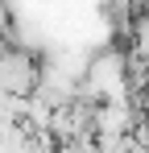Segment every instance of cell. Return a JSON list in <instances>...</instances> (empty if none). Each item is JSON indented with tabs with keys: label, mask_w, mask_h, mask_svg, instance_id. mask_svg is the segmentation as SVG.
Here are the masks:
<instances>
[{
	"label": "cell",
	"mask_w": 149,
	"mask_h": 153,
	"mask_svg": "<svg viewBox=\"0 0 149 153\" xmlns=\"http://www.w3.org/2000/svg\"><path fill=\"white\" fill-rule=\"evenodd\" d=\"M133 58L128 50H116V46H108V50L91 54V62H87V75H83V100H133Z\"/></svg>",
	"instance_id": "cell-1"
},
{
	"label": "cell",
	"mask_w": 149,
	"mask_h": 153,
	"mask_svg": "<svg viewBox=\"0 0 149 153\" xmlns=\"http://www.w3.org/2000/svg\"><path fill=\"white\" fill-rule=\"evenodd\" d=\"M42 83V62L33 58L29 46H0V91H17V95H33Z\"/></svg>",
	"instance_id": "cell-2"
}]
</instances>
